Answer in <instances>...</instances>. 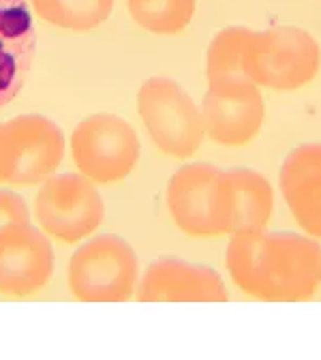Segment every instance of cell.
<instances>
[{
    "label": "cell",
    "instance_id": "obj_1",
    "mask_svg": "<svg viewBox=\"0 0 321 360\" xmlns=\"http://www.w3.org/2000/svg\"><path fill=\"white\" fill-rule=\"evenodd\" d=\"M225 266L240 292L263 302H306L321 290V245L296 232H234Z\"/></svg>",
    "mask_w": 321,
    "mask_h": 360
},
{
    "label": "cell",
    "instance_id": "obj_2",
    "mask_svg": "<svg viewBox=\"0 0 321 360\" xmlns=\"http://www.w3.org/2000/svg\"><path fill=\"white\" fill-rule=\"evenodd\" d=\"M165 204L176 228L191 238L232 234L225 174L214 163L195 161L178 167L167 183Z\"/></svg>",
    "mask_w": 321,
    "mask_h": 360
},
{
    "label": "cell",
    "instance_id": "obj_3",
    "mask_svg": "<svg viewBox=\"0 0 321 360\" xmlns=\"http://www.w3.org/2000/svg\"><path fill=\"white\" fill-rule=\"evenodd\" d=\"M137 112L155 146L173 159L193 157L206 138L202 105L165 75L146 79L137 93Z\"/></svg>",
    "mask_w": 321,
    "mask_h": 360
},
{
    "label": "cell",
    "instance_id": "obj_4",
    "mask_svg": "<svg viewBox=\"0 0 321 360\" xmlns=\"http://www.w3.org/2000/svg\"><path fill=\"white\" fill-rule=\"evenodd\" d=\"M321 69L317 39L298 26L255 30L244 58V73L259 88L298 90L310 84Z\"/></svg>",
    "mask_w": 321,
    "mask_h": 360
},
{
    "label": "cell",
    "instance_id": "obj_5",
    "mask_svg": "<svg viewBox=\"0 0 321 360\" xmlns=\"http://www.w3.org/2000/svg\"><path fill=\"white\" fill-rule=\"evenodd\" d=\"M65 133L50 116L22 114L0 124V183L34 187L65 159Z\"/></svg>",
    "mask_w": 321,
    "mask_h": 360
},
{
    "label": "cell",
    "instance_id": "obj_6",
    "mask_svg": "<svg viewBox=\"0 0 321 360\" xmlns=\"http://www.w3.org/2000/svg\"><path fill=\"white\" fill-rule=\"evenodd\" d=\"M137 253L118 234L84 243L69 262V292L81 302H126L137 288Z\"/></svg>",
    "mask_w": 321,
    "mask_h": 360
},
{
    "label": "cell",
    "instance_id": "obj_7",
    "mask_svg": "<svg viewBox=\"0 0 321 360\" xmlns=\"http://www.w3.org/2000/svg\"><path fill=\"white\" fill-rule=\"evenodd\" d=\"M77 169L97 185H116L140 163L142 144L133 124L116 114L99 112L79 120L71 135Z\"/></svg>",
    "mask_w": 321,
    "mask_h": 360
},
{
    "label": "cell",
    "instance_id": "obj_8",
    "mask_svg": "<svg viewBox=\"0 0 321 360\" xmlns=\"http://www.w3.org/2000/svg\"><path fill=\"white\" fill-rule=\"evenodd\" d=\"M34 219L48 236L75 245L101 228L105 204L95 183L84 174H54L34 198Z\"/></svg>",
    "mask_w": 321,
    "mask_h": 360
},
{
    "label": "cell",
    "instance_id": "obj_9",
    "mask_svg": "<svg viewBox=\"0 0 321 360\" xmlns=\"http://www.w3.org/2000/svg\"><path fill=\"white\" fill-rule=\"evenodd\" d=\"M206 135L218 146L240 148L257 138L266 120V101L259 86L247 75L208 82L202 99Z\"/></svg>",
    "mask_w": 321,
    "mask_h": 360
},
{
    "label": "cell",
    "instance_id": "obj_10",
    "mask_svg": "<svg viewBox=\"0 0 321 360\" xmlns=\"http://www.w3.org/2000/svg\"><path fill=\"white\" fill-rule=\"evenodd\" d=\"M54 247L43 230L15 223L0 230V294L9 298L34 296L54 275Z\"/></svg>",
    "mask_w": 321,
    "mask_h": 360
},
{
    "label": "cell",
    "instance_id": "obj_11",
    "mask_svg": "<svg viewBox=\"0 0 321 360\" xmlns=\"http://www.w3.org/2000/svg\"><path fill=\"white\" fill-rule=\"evenodd\" d=\"M135 298L140 302H225L229 292L212 266L165 255L148 264Z\"/></svg>",
    "mask_w": 321,
    "mask_h": 360
},
{
    "label": "cell",
    "instance_id": "obj_12",
    "mask_svg": "<svg viewBox=\"0 0 321 360\" xmlns=\"http://www.w3.org/2000/svg\"><path fill=\"white\" fill-rule=\"evenodd\" d=\"M279 185L296 223L321 238V142H302L285 155Z\"/></svg>",
    "mask_w": 321,
    "mask_h": 360
},
{
    "label": "cell",
    "instance_id": "obj_13",
    "mask_svg": "<svg viewBox=\"0 0 321 360\" xmlns=\"http://www.w3.org/2000/svg\"><path fill=\"white\" fill-rule=\"evenodd\" d=\"M34 20L28 0H0V108L26 84L34 58Z\"/></svg>",
    "mask_w": 321,
    "mask_h": 360
},
{
    "label": "cell",
    "instance_id": "obj_14",
    "mask_svg": "<svg viewBox=\"0 0 321 360\" xmlns=\"http://www.w3.org/2000/svg\"><path fill=\"white\" fill-rule=\"evenodd\" d=\"M223 174L229 195L232 234L268 228L274 210V193L268 178L251 167H227Z\"/></svg>",
    "mask_w": 321,
    "mask_h": 360
},
{
    "label": "cell",
    "instance_id": "obj_15",
    "mask_svg": "<svg viewBox=\"0 0 321 360\" xmlns=\"http://www.w3.org/2000/svg\"><path fill=\"white\" fill-rule=\"evenodd\" d=\"M114 3L116 0H32V9L56 28L88 32L112 18Z\"/></svg>",
    "mask_w": 321,
    "mask_h": 360
},
{
    "label": "cell",
    "instance_id": "obj_16",
    "mask_svg": "<svg viewBox=\"0 0 321 360\" xmlns=\"http://www.w3.org/2000/svg\"><path fill=\"white\" fill-rule=\"evenodd\" d=\"M131 18L152 34H178L185 30L195 11L197 0H126Z\"/></svg>",
    "mask_w": 321,
    "mask_h": 360
},
{
    "label": "cell",
    "instance_id": "obj_17",
    "mask_svg": "<svg viewBox=\"0 0 321 360\" xmlns=\"http://www.w3.org/2000/svg\"><path fill=\"white\" fill-rule=\"evenodd\" d=\"M253 28L247 26H227L218 30L206 52V77L208 82L232 77V75H247L244 73V58L253 37Z\"/></svg>",
    "mask_w": 321,
    "mask_h": 360
},
{
    "label": "cell",
    "instance_id": "obj_18",
    "mask_svg": "<svg viewBox=\"0 0 321 360\" xmlns=\"http://www.w3.org/2000/svg\"><path fill=\"white\" fill-rule=\"evenodd\" d=\"M15 223H30V208L20 193L0 189V230Z\"/></svg>",
    "mask_w": 321,
    "mask_h": 360
}]
</instances>
